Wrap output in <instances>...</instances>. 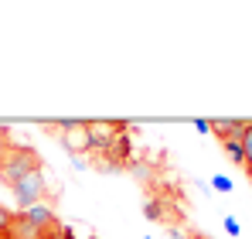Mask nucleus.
Returning <instances> with one entry per match:
<instances>
[{
  "label": "nucleus",
  "instance_id": "1",
  "mask_svg": "<svg viewBox=\"0 0 252 239\" xmlns=\"http://www.w3.org/2000/svg\"><path fill=\"white\" fill-rule=\"evenodd\" d=\"M31 171H41V154L34 151V147H21V144H14L10 151H7V158L0 160V178H3V185H17L21 178H28Z\"/></svg>",
  "mask_w": 252,
  "mask_h": 239
},
{
  "label": "nucleus",
  "instance_id": "2",
  "mask_svg": "<svg viewBox=\"0 0 252 239\" xmlns=\"http://www.w3.org/2000/svg\"><path fill=\"white\" fill-rule=\"evenodd\" d=\"M10 192H14V199H17V208H21V212L41 205V199H44V171H31V174L21 178Z\"/></svg>",
  "mask_w": 252,
  "mask_h": 239
},
{
  "label": "nucleus",
  "instance_id": "3",
  "mask_svg": "<svg viewBox=\"0 0 252 239\" xmlns=\"http://www.w3.org/2000/svg\"><path fill=\"white\" fill-rule=\"evenodd\" d=\"M126 130V123L120 120H99V123H89V144H92V151H99V154H109V147L116 144V137Z\"/></svg>",
  "mask_w": 252,
  "mask_h": 239
},
{
  "label": "nucleus",
  "instance_id": "4",
  "mask_svg": "<svg viewBox=\"0 0 252 239\" xmlns=\"http://www.w3.org/2000/svg\"><path fill=\"white\" fill-rule=\"evenodd\" d=\"M211 123V133L218 137V140H232V137H242L246 133V126H249V120H228V117H221V120H208Z\"/></svg>",
  "mask_w": 252,
  "mask_h": 239
},
{
  "label": "nucleus",
  "instance_id": "5",
  "mask_svg": "<svg viewBox=\"0 0 252 239\" xmlns=\"http://www.w3.org/2000/svg\"><path fill=\"white\" fill-rule=\"evenodd\" d=\"M129 154H133V137H129V133L123 130V133L116 137V144L109 147V158L120 160V164H129Z\"/></svg>",
  "mask_w": 252,
  "mask_h": 239
},
{
  "label": "nucleus",
  "instance_id": "6",
  "mask_svg": "<svg viewBox=\"0 0 252 239\" xmlns=\"http://www.w3.org/2000/svg\"><path fill=\"white\" fill-rule=\"evenodd\" d=\"M167 208H170V205L164 199H147V201H143V215H147L150 222H164V219H170Z\"/></svg>",
  "mask_w": 252,
  "mask_h": 239
},
{
  "label": "nucleus",
  "instance_id": "7",
  "mask_svg": "<svg viewBox=\"0 0 252 239\" xmlns=\"http://www.w3.org/2000/svg\"><path fill=\"white\" fill-rule=\"evenodd\" d=\"M126 171H129V174H136L140 181H154V167H150L147 160H136V158H129V164H126Z\"/></svg>",
  "mask_w": 252,
  "mask_h": 239
},
{
  "label": "nucleus",
  "instance_id": "8",
  "mask_svg": "<svg viewBox=\"0 0 252 239\" xmlns=\"http://www.w3.org/2000/svg\"><path fill=\"white\" fill-rule=\"evenodd\" d=\"M221 147H225V154L235 160V164H242V167H246V151H242V140H239V137H232V140H221Z\"/></svg>",
  "mask_w": 252,
  "mask_h": 239
},
{
  "label": "nucleus",
  "instance_id": "9",
  "mask_svg": "<svg viewBox=\"0 0 252 239\" xmlns=\"http://www.w3.org/2000/svg\"><path fill=\"white\" fill-rule=\"evenodd\" d=\"M14 222H17V215L7 208V205H0V236H7V233H14Z\"/></svg>",
  "mask_w": 252,
  "mask_h": 239
},
{
  "label": "nucleus",
  "instance_id": "10",
  "mask_svg": "<svg viewBox=\"0 0 252 239\" xmlns=\"http://www.w3.org/2000/svg\"><path fill=\"white\" fill-rule=\"evenodd\" d=\"M239 140H242V151H246V171L252 174V120H249V126H246V133Z\"/></svg>",
  "mask_w": 252,
  "mask_h": 239
},
{
  "label": "nucleus",
  "instance_id": "11",
  "mask_svg": "<svg viewBox=\"0 0 252 239\" xmlns=\"http://www.w3.org/2000/svg\"><path fill=\"white\" fill-rule=\"evenodd\" d=\"M41 239H75V233H72L68 226H58V222H55L51 229H44V233H41Z\"/></svg>",
  "mask_w": 252,
  "mask_h": 239
},
{
  "label": "nucleus",
  "instance_id": "12",
  "mask_svg": "<svg viewBox=\"0 0 252 239\" xmlns=\"http://www.w3.org/2000/svg\"><path fill=\"white\" fill-rule=\"evenodd\" d=\"M211 188H215V192H221V195H228L235 185H232V178H228V174H211Z\"/></svg>",
  "mask_w": 252,
  "mask_h": 239
},
{
  "label": "nucleus",
  "instance_id": "13",
  "mask_svg": "<svg viewBox=\"0 0 252 239\" xmlns=\"http://www.w3.org/2000/svg\"><path fill=\"white\" fill-rule=\"evenodd\" d=\"M10 147H14V137H10V130L0 123V160L7 158V151H10Z\"/></svg>",
  "mask_w": 252,
  "mask_h": 239
},
{
  "label": "nucleus",
  "instance_id": "14",
  "mask_svg": "<svg viewBox=\"0 0 252 239\" xmlns=\"http://www.w3.org/2000/svg\"><path fill=\"white\" fill-rule=\"evenodd\" d=\"M221 226H225V233H228V236H235V239L242 236V226H239L232 215H225V219H221Z\"/></svg>",
  "mask_w": 252,
  "mask_h": 239
},
{
  "label": "nucleus",
  "instance_id": "15",
  "mask_svg": "<svg viewBox=\"0 0 252 239\" xmlns=\"http://www.w3.org/2000/svg\"><path fill=\"white\" fill-rule=\"evenodd\" d=\"M191 123H194V130H198V133H211V123H208V120L198 117V120H191Z\"/></svg>",
  "mask_w": 252,
  "mask_h": 239
},
{
  "label": "nucleus",
  "instance_id": "16",
  "mask_svg": "<svg viewBox=\"0 0 252 239\" xmlns=\"http://www.w3.org/2000/svg\"><path fill=\"white\" fill-rule=\"evenodd\" d=\"M167 233H170V239H188V233H184V229H177V226H170Z\"/></svg>",
  "mask_w": 252,
  "mask_h": 239
},
{
  "label": "nucleus",
  "instance_id": "17",
  "mask_svg": "<svg viewBox=\"0 0 252 239\" xmlns=\"http://www.w3.org/2000/svg\"><path fill=\"white\" fill-rule=\"evenodd\" d=\"M188 239H211V236H205V233H191Z\"/></svg>",
  "mask_w": 252,
  "mask_h": 239
},
{
  "label": "nucleus",
  "instance_id": "18",
  "mask_svg": "<svg viewBox=\"0 0 252 239\" xmlns=\"http://www.w3.org/2000/svg\"><path fill=\"white\" fill-rule=\"evenodd\" d=\"M0 239H14V233H7V236H0Z\"/></svg>",
  "mask_w": 252,
  "mask_h": 239
},
{
  "label": "nucleus",
  "instance_id": "19",
  "mask_svg": "<svg viewBox=\"0 0 252 239\" xmlns=\"http://www.w3.org/2000/svg\"><path fill=\"white\" fill-rule=\"evenodd\" d=\"M143 239H154V236H143Z\"/></svg>",
  "mask_w": 252,
  "mask_h": 239
},
{
  "label": "nucleus",
  "instance_id": "20",
  "mask_svg": "<svg viewBox=\"0 0 252 239\" xmlns=\"http://www.w3.org/2000/svg\"><path fill=\"white\" fill-rule=\"evenodd\" d=\"M89 239H99V236H89Z\"/></svg>",
  "mask_w": 252,
  "mask_h": 239
},
{
  "label": "nucleus",
  "instance_id": "21",
  "mask_svg": "<svg viewBox=\"0 0 252 239\" xmlns=\"http://www.w3.org/2000/svg\"><path fill=\"white\" fill-rule=\"evenodd\" d=\"M249 178H252V174H249Z\"/></svg>",
  "mask_w": 252,
  "mask_h": 239
}]
</instances>
